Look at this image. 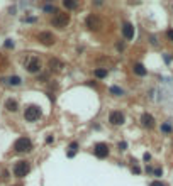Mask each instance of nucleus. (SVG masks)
<instances>
[{"mask_svg": "<svg viewBox=\"0 0 173 186\" xmlns=\"http://www.w3.org/2000/svg\"><path fill=\"white\" fill-rule=\"evenodd\" d=\"M68 22H70V16L65 14V12H56L54 17L51 19V24L54 27H58V29H65V27L68 26Z\"/></svg>", "mask_w": 173, "mask_h": 186, "instance_id": "obj_1", "label": "nucleus"}, {"mask_svg": "<svg viewBox=\"0 0 173 186\" xmlns=\"http://www.w3.org/2000/svg\"><path fill=\"white\" fill-rule=\"evenodd\" d=\"M14 149L17 152H29L32 149V142L29 137H21V139L16 140V144H14Z\"/></svg>", "mask_w": 173, "mask_h": 186, "instance_id": "obj_2", "label": "nucleus"}, {"mask_svg": "<svg viewBox=\"0 0 173 186\" xmlns=\"http://www.w3.org/2000/svg\"><path fill=\"white\" fill-rule=\"evenodd\" d=\"M39 117H41V108L36 107V105H29L26 108V112H24V119L27 122H36Z\"/></svg>", "mask_w": 173, "mask_h": 186, "instance_id": "obj_3", "label": "nucleus"}, {"mask_svg": "<svg viewBox=\"0 0 173 186\" xmlns=\"http://www.w3.org/2000/svg\"><path fill=\"white\" fill-rule=\"evenodd\" d=\"M29 171H31V164H29L27 161H19V162L14 166V174H16L17 178H24Z\"/></svg>", "mask_w": 173, "mask_h": 186, "instance_id": "obj_4", "label": "nucleus"}, {"mask_svg": "<svg viewBox=\"0 0 173 186\" xmlns=\"http://www.w3.org/2000/svg\"><path fill=\"white\" fill-rule=\"evenodd\" d=\"M94 154L99 157V159H104L109 156V145L104 144V142H99V144H95L94 147Z\"/></svg>", "mask_w": 173, "mask_h": 186, "instance_id": "obj_5", "label": "nucleus"}, {"mask_svg": "<svg viewBox=\"0 0 173 186\" xmlns=\"http://www.w3.org/2000/svg\"><path fill=\"white\" fill-rule=\"evenodd\" d=\"M37 41L41 42V44H44V46H51V44H54L56 37L53 36L51 32H39L37 34Z\"/></svg>", "mask_w": 173, "mask_h": 186, "instance_id": "obj_6", "label": "nucleus"}, {"mask_svg": "<svg viewBox=\"0 0 173 186\" xmlns=\"http://www.w3.org/2000/svg\"><path fill=\"white\" fill-rule=\"evenodd\" d=\"M26 69L29 73H37L39 69H41V63H39V59L37 58H29L26 61Z\"/></svg>", "mask_w": 173, "mask_h": 186, "instance_id": "obj_7", "label": "nucleus"}, {"mask_svg": "<svg viewBox=\"0 0 173 186\" xmlns=\"http://www.w3.org/2000/svg\"><path fill=\"white\" fill-rule=\"evenodd\" d=\"M109 122L112 125H122L124 124V115H122L121 112L114 110V112H110V115H109Z\"/></svg>", "mask_w": 173, "mask_h": 186, "instance_id": "obj_8", "label": "nucleus"}, {"mask_svg": "<svg viewBox=\"0 0 173 186\" xmlns=\"http://www.w3.org/2000/svg\"><path fill=\"white\" fill-rule=\"evenodd\" d=\"M87 27H88V29H92V31H97V29H100V27H102V21H100L99 17L97 16H94V14H92V16H88V19H87Z\"/></svg>", "mask_w": 173, "mask_h": 186, "instance_id": "obj_9", "label": "nucleus"}, {"mask_svg": "<svg viewBox=\"0 0 173 186\" xmlns=\"http://www.w3.org/2000/svg\"><path fill=\"white\" fill-rule=\"evenodd\" d=\"M122 36L126 37L127 41H131L132 37H134V26L129 24V22H124L122 24Z\"/></svg>", "mask_w": 173, "mask_h": 186, "instance_id": "obj_10", "label": "nucleus"}, {"mask_svg": "<svg viewBox=\"0 0 173 186\" xmlns=\"http://www.w3.org/2000/svg\"><path fill=\"white\" fill-rule=\"evenodd\" d=\"M141 122H143V125H144V127H148V129L154 127V119H153V115H149V114H143Z\"/></svg>", "mask_w": 173, "mask_h": 186, "instance_id": "obj_11", "label": "nucleus"}, {"mask_svg": "<svg viewBox=\"0 0 173 186\" xmlns=\"http://www.w3.org/2000/svg\"><path fill=\"white\" fill-rule=\"evenodd\" d=\"M132 71L136 73L137 76H144V75H146V73H148V71H146V68L143 66L141 63H136V64L132 66Z\"/></svg>", "mask_w": 173, "mask_h": 186, "instance_id": "obj_12", "label": "nucleus"}, {"mask_svg": "<svg viewBox=\"0 0 173 186\" xmlns=\"http://www.w3.org/2000/svg\"><path fill=\"white\" fill-rule=\"evenodd\" d=\"M49 68L54 69V71H59L63 68V63L59 61V59H56V58H53V59H49Z\"/></svg>", "mask_w": 173, "mask_h": 186, "instance_id": "obj_13", "label": "nucleus"}, {"mask_svg": "<svg viewBox=\"0 0 173 186\" xmlns=\"http://www.w3.org/2000/svg\"><path fill=\"white\" fill-rule=\"evenodd\" d=\"M17 107H19V105H17L16 100H7V102H5V108L10 110V112H16Z\"/></svg>", "mask_w": 173, "mask_h": 186, "instance_id": "obj_14", "label": "nucleus"}, {"mask_svg": "<svg viewBox=\"0 0 173 186\" xmlns=\"http://www.w3.org/2000/svg\"><path fill=\"white\" fill-rule=\"evenodd\" d=\"M95 76H97V78H105V76H107V69H105V68H99V69H95Z\"/></svg>", "mask_w": 173, "mask_h": 186, "instance_id": "obj_15", "label": "nucleus"}, {"mask_svg": "<svg viewBox=\"0 0 173 186\" xmlns=\"http://www.w3.org/2000/svg\"><path fill=\"white\" fill-rule=\"evenodd\" d=\"M22 80L19 76H10L9 78V85H14V86H17V85H21Z\"/></svg>", "mask_w": 173, "mask_h": 186, "instance_id": "obj_16", "label": "nucleus"}, {"mask_svg": "<svg viewBox=\"0 0 173 186\" xmlns=\"http://www.w3.org/2000/svg\"><path fill=\"white\" fill-rule=\"evenodd\" d=\"M63 5L66 7V9H75V7L78 5V4H76V2H73V0H65Z\"/></svg>", "mask_w": 173, "mask_h": 186, "instance_id": "obj_17", "label": "nucleus"}, {"mask_svg": "<svg viewBox=\"0 0 173 186\" xmlns=\"http://www.w3.org/2000/svg\"><path fill=\"white\" fill-rule=\"evenodd\" d=\"M110 93H114L115 97H121V95H122L124 92H122V90H121L119 86H110Z\"/></svg>", "mask_w": 173, "mask_h": 186, "instance_id": "obj_18", "label": "nucleus"}, {"mask_svg": "<svg viewBox=\"0 0 173 186\" xmlns=\"http://www.w3.org/2000/svg\"><path fill=\"white\" fill-rule=\"evenodd\" d=\"M76 147H78V144H76V142H73V144L70 145V152H68V156H70V157H71V156L75 154V151H76Z\"/></svg>", "mask_w": 173, "mask_h": 186, "instance_id": "obj_19", "label": "nucleus"}, {"mask_svg": "<svg viewBox=\"0 0 173 186\" xmlns=\"http://www.w3.org/2000/svg\"><path fill=\"white\" fill-rule=\"evenodd\" d=\"M161 130H163V132H172V127H170L168 124H163L161 125Z\"/></svg>", "mask_w": 173, "mask_h": 186, "instance_id": "obj_20", "label": "nucleus"}, {"mask_svg": "<svg viewBox=\"0 0 173 186\" xmlns=\"http://www.w3.org/2000/svg\"><path fill=\"white\" fill-rule=\"evenodd\" d=\"M166 36H168V39H170V41L173 42V29H170V31L166 32Z\"/></svg>", "mask_w": 173, "mask_h": 186, "instance_id": "obj_21", "label": "nucleus"}, {"mask_svg": "<svg viewBox=\"0 0 173 186\" xmlns=\"http://www.w3.org/2000/svg\"><path fill=\"white\" fill-rule=\"evenodd\" d=\"M149 186H165V185H163L161 181H153V183H151Z\"/></svg>", "mask_w": 173, "mask_h": 186, "instance_id": "obj_22", "label": "nucleus"}, {"mask_svg": "<svg viewBox=\"0 0 173 186\" xmlns=\"http://www.w3.org/2000/svg\"><path fill=\"white\" fill-rule=\"evenodd\" d=\"M126 142H121V144H119V149H121V151H124V149H126Z\"/></svg>", "mask_w": 173, "mask_h": 186, "instance_id": "obj_23", "label": "nucleus"}]
</instances>
